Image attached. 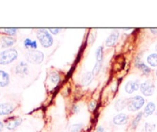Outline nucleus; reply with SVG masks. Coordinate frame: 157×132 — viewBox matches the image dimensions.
<instances>
[{"instance_id":"1","label":"nucleus","mask_w":157,"mask_h":132,"mask_svg":"<svg viewBox=\"0 0 157 132\" xmlns=\"http://www.w3.org/2000/svg\"><path fill=\"white\" fill-rule=\"evenodd\" d=\"M18 58V52L15 49H9L0 52V64H8Z\"/></svg>"},{"instance_id":"2","label":"nucleus","mask_w":157,"mask_h":132,"mask_svg":"<svg viewBox=\"0 0 157 132\" xmlns=\"http://www.w3.org/2000/svg\"><path fill=\"white\" fill-rule=\"evenodd\" d=\"M145 100L142 96L136 95V96L130 98L127 100V107L128 111L131 112L136 111L140 110L144 106Z\"/></svg>"},{"instance_id":"3","label":"nucleus","mask_w":157,"mask_h":132,"mask_svg":"<svg viewBox=\"0 0 157 132\" xmlns=\"http://www.w3.org/2000/svg\"><path fill=\"white\" fill-rule=\"evenodd\" d=\"M37 38L41 45L44 48H49L53 45V38L45 29H38L37 31Z\"/></svg>"},{"instance_id":"4","label":"nucleus","mask_w":157,"mask_h":132,"mask_svg":"<svg viewBox=\"0 0 157 132\" xmlns=\"http://www.w3.org/2000/svg\"><path fill=\"white\" fill-rule=\"evenodd\" d=\"M25 59L32 64H39L44 60V54L38 50H29L25 53Z\"/></svg>"},{"instance_id":"5","label":"nucleus","mask_w":157,"mask_h":132,"mask_svg":"<svg viewBox=\"0 0 157 132\" xmlns=\"http://www.w3.org/2000/svg\"><path fill=\"white\" fill-rule=\"evenodd\" d=\"M140 88L141 92L145 96H150L154 92L155 86L153 84V82H151L150 80H148V81H146L144 82H143L140 84Z\"/></svg>"},{"instance_id":"6","label":"nucleus","mask_w":157,"mask_h":132,"mask_svg":"<svg viewBox=\"0 0 157 132\" xmlns=\"http://www.w3.org/2000/svg\"><path fill=\"white\" fill-rule=\"evenodd\" d=\"M140 81L136 80V81H130L126 84L125 91L127 93L132 94L134 91H137L140 88Z\"/></svg>"},{"instance_id":"7","label":"nucleus","mask_w":157,"mask_h":132,"mask_svg":"<svg viewBox=\"0 0 157 132\" xmlns=\"http://www.w3.org/2000/svg\"><path fill=\"white\" fill-rule=\"evenodd\" d=\"M127 121H128V117L124 113L118 114L113 119V123L116 125H124V124H127Z\"/></svg>"},{"instance_id":"8","label":"nucleus","mask_w":157,"mask_h":132,"mask_svg":"<svg viewBox=\"0 0 157 132\" xmlns=\"http://www.w3.org/2000/svg\"><path fill=\"white\" fill-rule=\"evenodd\" d=\"M118 38H119V32H118V31L113 32L109 35L107 40H106V45L107 47H112V46H113L116 44Z\"/></svg>"},{"instance_id":"9","label":"nucleus","mask_w":157,"mask_h":132,"mask_svg":"<svg viewBox=\"0 0 157 132\" xmlns=\"http://www.w3.org/2000/svg\"><path fill=\"white\" fill-rule=\"evenodd\" d=\"M14 110V107L12 104L9 103H3L0 104V116L6 115L12 113Z\"/></svg>"},{"instance_id":"10","label":"nucleus","mask_w":157,"mask_h":132,"mask_svg":"<svg viewBox=\"0 0 157 132\" xmlns=\"http://www.w3.org/2000/svg\"><path fill=\"white\" fill-rule=\"evenodd\" d=\"M15 73L18 75H21V76H24V75H27L28 74V65L25 62H23L21 61L18 64H17V66L15 67Z\"/></svg>"},{"instance_id":"11","label":"nucleus","mask_w":157,"mask_h":132,"mask_svg":"<svg viewBox=\"0 0 157 132\" xmlns=\"http://www.w3.org/2000/svg\"><path fill=\"white\" fill-rule=\"evenodd\" d=\"M22 122V120L20 118H12V119L9 120V121L6 124V127L9 130H14V129L16 128L17 127L20 125Z\"/></svg>"},{"instance_id":"12","label":"nucleus","mask_w":157,"mask_h":132,"mask_svg":"<svg viewBox=\"0 0 157 132\" xmlns=\"http://www.w3.org/2000/svg\"><path fill=\"white\" fill-rule=\"evenodd\" d=\"M15 41H16V39L15 38H12V36H3L1 38L2 46L3 48L10 47L15 44Z\"/></svg>"},{"instance_id":"13","label":"nucleus","mask_w":157,"mask_h":132,"mask_svg":"<svg viewBox=\"0 0 157 132\" xmlns=\"http://www.w3.org/2000/svg\"><path fill=\"white\" fill-rule=\"evenodd\" d=\"M9 83V75L4 71L0 70V87H6Z\"/></svg>"},{"instance_id":"14","label":"nucleus","mask_w":157,"mask_h":132,"mask_svg":"<svg viewBox=\"0 0 157 132\" xmlns=\"http://www.w3.org/2000/svg\"><path fill=\"white\" fill-rule=\"evenodd\" d=\"M155 109H156V105H155L154 103L149 102L148 104H147V106L145 107V108H144L143 115H144V117H146V118H147V117H149L154 112Z\"/></svg>"},{"instance_id":"15","label":"nucleus","mask_w":157,"mask_h":132,"mask_svg":"<svg viewBox=\"0 0 157 132\" xmlns=\"http://www.w3.org/2000/svg\"><path fill=\"white\" fill-rule=\"evenodd\" d=\"M94 75L91 72H88L87 73L84 74V75L82 76L81 78V83L84 86H87L91 82L92 79H93Z\"/></svg>"},{"instance_id":"16","label":"nucleus","mask_w":157,"mask_h":132,"mask_svg":"<svg viewBox=\"0 0 157 132\" xmlns=\"http://www.w3.org/2000/svg\"><path fill=\"white\" fill-rule=\"evenodd\" d=\"M127 106V100L118 99L115 103V108L117 111H121Z\"/></svg>"},{"instance_id":"17","label":"nucleus","mask_w":157,"mask_h":132,"mask_svg":"<svg viewBox=\"0 0 157 132\" xmlns=\"http://www.w3.org/2000/svg\"><path fill=\"white\" fill-rule=\"evenodd\" d=\"M24 45L26 49H37L38 45H37L36 41H32L30 38H26L24 41Z\"/></svg>"},{"instance_id":"18","label":"nucleus","mask_w":157,"mask_h":132,"mask_svg":"<svg viewBox=\"0 0 157 132\" xmlns=\"http://www.w3.org/2000/svg\"><path fill=\"white\" fill-rule=\"evenodd\" d=\"M136 65L140 70L142 71V72L144 74V75H148V74L150 72V71H151L150 68H149L147 65H146V64H144V62H142V61H140V62L136 63Z\"/></svg>"},{"instance_id":"19","label":"nucleus","mask_w":157,"mask_h":132,"mask_svg":"<svg viewBox=\"0 0 157 132\" xmlns=\"http://www.w3.org/2000/svg\"><path fill=\"white\" fill-rule=\"evenodd\" d=\"M147 62L153 67L157 66V54H151L147 58Z\"/></svg>"},{"instance_id":"20","label":"nucleus","mask_w":157,"mask_h":132,"mask_svg":"<svg viewBox=\"0 0 157 132\" xmlns=\"http://www.w3.org/2000/svg\"><path fill=\"white\" fill-rule=\"evenodd\" d=\"M96 60L97 63L102 64L103 62V47L100 46L96 50Z\"/></svg>"},{"instance_id":"21","label":"nucleus","mask_w":157,"mask_h":132,"mask_svg":"<svg viewBox=\"0 0 157 132\" xmlns=\"http://www.w3.org/2000/svg\"><path fill=\"white\" fill-rule=\"evenodd\" d=\"M142 116H143V113L142 112H140V113H138L137 115H136V118L133 119V122H132V127L133 128H136L138 126V124H139L140 121H141V118H142Z\"/></svg>"},{"instance_id":"22","label":"nucleus","mask_w":157,"mask_h":132,"mask_svg":"<svg viewBox=\"0 0 157 132\" xmlns=\"http://www.w3.org/2000/svg\"><path fill=\"white\" fill-rule=\"evenodd\" d=\"M50 80L54 84H58L60 81V76L57 72H53L50 75Z\"/></svg>"},{"instance_id":"23","label":"nucleus","mask_w":157,"mask_h":132,"mask_svg":"<svg viewBox=\"0 0 157 132\" xmlns=\"http://www.w3.org/2000/svg\"><path fill=\"white\" fill-rule=\"evenodd\" d=\"M83 127L82 124H73L70 127V131L71 132H80L81 127Z\"/></svg>"},{"instance_id":"24","label":"nucleus","mask_w":157,"mask_h":132,"mask_svg":"<svg viewBox=\"0 0 157 132\" xmlns=\"http://www.w3.org/2000/svg\"><path fill=\"white\" fill-rule=\"evenodd\" d=\"M155 124H151L150 123H146L145 124V130L147 132H153L155 128Z\"/></svg>"},{"instance_id":"25","label":"nucleus","mask_w":157,"mask_h":132,"mask_svg":"<svg viewBox=\"0 0 157 132\" xmlns=\"http://www.w3.org/2000/svg\"><path fill=\"white\" fill-rule=\"evenodd\" d=\"M4 32L5 33H6L7 35H11V36H12V35H14L16 34L17 29H5Z\"/></svg>"},{"instance_id":"26","label":"nucleus","mask_w":157,"mask_h":132,"mask_svg":"<svg viewBox=\"0 0 157 132\" xmlns=\"http://www.w3.org/2000/svg\"><path fill=\"white\" fill-rule=\"evenodd\" d=\"M95 107H96V102L95 101L90 102V104H89V109L90 111H94L95 109Z\"/></svg>"},{"instance_id":"27","label":"nucleus","mask_w":157,"mask_h":132,"mask_svg":"<svg viewBox=\"0 0 157 132\" xmlns=\"http://www.w3.org/2000/svg\"><path fill=\"white\" fill-rule=\"evenodd\" d=\"M49 31H50L51 33L53 34V35H57V34L59 33L60 29H49Z\"/></svg>"},{"instance_id":"28","label":"nucleus","mask_w":157,"mask_h":132,"mask_svg":"<svg viewBox=\"0 0 157 132\" xmlns=\"http://www.w3.org/2000/svg\"><path fill=\"white\" fill-rule=\"evenodd\" d=\"M97 132H106V131L102 126H98V128H97Z\"/></svg>"},{"instance_id":"29","label":"nucleus","mask_w":157,"mask_h":132,"mask_svg":"<svg viewBox=\"0 0 157 132\" xmlns=\"http://www.w3.org/2000/svg\"><path fill=\"white\" fill-rule=\"evenodd\" d=\"M3 127H4V126H3L2 122H1V121H0V131H1V130H2V129H3Z\"/></svg>"},{"instance_id":"30","label":"nucleus","mask_w":157,"mask_h":132,"mask_svg":"<svg viewBox=\"0 0 157 132\" xmlns=\"http://www.w3.org/2000/svg\"><path fill=\"white\" fill-rule=\"evenodd\" d=\"M151 31L152 32H153V33H157V29H151Z\"/></svg>"},{"instance_id":"31","label":"nucleus","mask_w":157,"mask_h":132,"mask_svg":"<svg viewBox=\"0 0 157 132\" xmlns=\"http://www.w3.org/2000/svg\"><path fill=\"white\" fill-rule=\"evenodd\" d=\"M74 110L75 111V112H78V107L77 106H75V107H74Z\"/></svg>"},{"instance_id":"32","label":"nucleus","mask_w":157,"mask_h":132,"mask_svg":"<svg viewBox=\"0 0 157 132\" xmlns=\"http://www.w3.org/2000/svg\"><path fill=\"white\" fill-rule=\"evenodd\" d=\"M156 50L157 51V45H156Z\"/></svg>"},{"instance_id":"33","label":"nucleus","mask_w":157,"mask_h":132,"mask_svg":"<svg viewBox=\"0 0 157 132\" xmlns=\"http://www.w3.org/2000/svg\"><path fill=\"white\" fill-rule=\"evenodd\" d=\"M156 75H157V70H156Z\"/></svg>"}]
</instances>
